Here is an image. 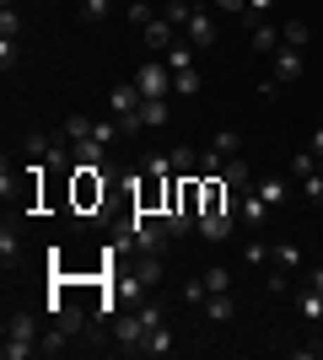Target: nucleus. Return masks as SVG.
I'll return each instance as SVG.
<instances>
[{
  "mask_svg": "<svg viewBox=\"0 0 323 360\" xmlns=\"http://www.w3.org/2000/svg\"><path fill=\"white\" fill-rule=\"evenodd\" d=\"M38 345H44V333H38V317H32V312H11V317H6V345H0L6 360L38 355Z\"/></svg>",
  "mask_w": 323,
  "mask_h": 360,
  "instance_id": "nucleus-1",
  "label": "nucleus"
},
{
  "mask_svg": "<svg viewBox=\"0 0 323 360\" xmlns=\"http://www.w3.org/2000/svg\"><path fill=\"white\" fill-rule=\"evenodd\" d=\"M108 108H113V124H119L124 135L146 129V124H140V86H135V81H119V86H108Z\"/></svg>",
  "mask_w": 323,
  "mask_h": 360,
  "instance_id": "nucleus-2",
  "label": "nucleus"
},
{
  "mask_svg": "<svg viewBox=\"0 0 323 360\" xmlns=\"http://www.w3.org/2000/svg\"><path fill=\"white\" fill-rule=\"evenodd\" d=\"M129 242H135L140 253H167V221L162 215H146V210H135L129 215Z\"/></svg>",
  "mask_w": 323,
  "mask_h": 360,
  "instance_id": "nucleus-3",
  "label": "nucleus"
},
{
  "mask_svg": "<svg viewBox=\"0 0 323 360\" xmlns=\"http://www.w3.org/2000/svg\"><path fill=\"white\" fill-rule=\"evenodd\" d=\"M70 188H76V210H97L103 205V194H108V183H103V167H76L70 172Z\"/></svg>",
  "mask_w": 323,
  "mask_h": 360,
  "instance_id": "nucleus-4",
  "label": "nucleus"
},
{
  "mask_svg": "<svg viewBox=\"0 0 323 360\" xmlns=\"http://www.w3.org/2000/svg\"><path fill=\"white\" fill-rule=\"evenodd\" d=\"M108 333H113V345H119V349L135 355V349L146 345V317H140V307H135V312H113V317H108Z\"/></svg>",
  "mask_w": 323,
  "mask_h": 360,
  "instance_id": "nucleus-5",
  "label": "nucleus"
},
{
  "mask_svg": "<svg viewBox=\"0 0 323 360\" xmlns=\"http://www.w3.org/2000/svg\"><path fill=\"white\" fill-rule=\"evenodd\" d=\"M135 86H140V97H167V91H172L167 60H146V65H140V75H135Z\"/></svg>",
  "mask_w": 323,
  "mask_h": 360,
  "instance_id": "nucleus-6",
  "label": "nucleus"
},
{
  "mask_svg": "<svg viewBox=\"0 0 323 360\" xmlns=\"http://www.w3.org/2000/svg\"><path fill=\"white\" fill-rule=\"evenodd\" d=\"M194 231H200L205 242H227L232 231H237V215H232V210H205V215H200V226H194Z\"/></svg>",
  "mask_w": 323,
  "mask_h": 360,
  "instance_id": "nucleus-7",
  "label": "nucleus"
},
{
  "mask_svg": "<svg viewBox=\"0 0 323 360\" xmlns=\"http://www.w3.org/2000/svg\"><path fill=\"white\" fill-rule=\"evenodd\" d=\"M140 32H146V49H151V54H167V49L178 44V38H172V32H178V27H172L167 16H151V22H146V27H140Z\"/></svg>",
  "mask_w": 323,
  "mask_h": 360,
  "instance_id": "nucleus-8",
  "label": "nucleus"
},
{
  "mask_svg": "<svg viewBox=\"0 0 323 360\" xmlns=\"http://www.w3.org/2000/svg\"><path fill=\"white\" fill-rule=\"evenodd\" d=\"M237 221H243L248 231H259V226L270 221V205H264V199L248 188V194H237Z\"/></svg>",
  "mask_w": 323,
  "mask_h": 360,
  "instance_id": "nucleus-9",
  "label": "nucleus"
},
{
  "mask_svg": "<svg viewBox=\"0 0 323 360\" xmlns=\"http://www.w3.org/2000/svg\"><path fill=\"white\" fill-rule=\"evenodd\" d=\"M184 32H189V44H194V49H210V44H215V16L194 6V16L184 22Z\"/></svg>",
  "mask_w": 323,
  "mask_h": 360,
  "instance_id": "nucleus-10",
  "label": "nucleus"
},
{
  "mask_svg": "<svg viewBox=\"0 0 323 360\" xmlns=\"http://www.w3.org/2000/svg\"><path fill=\"white\" fill-rule=\"evenodd\" d=\"M253 194H259L270 210H286V205H291V183H286V178H259V183H253Z\"/></svg>",
  "mask_w": 323,
  "mask_h": 360,
  "instance_id": "nucleus-11",
  "label": "nucleus"
},
{
  "mask_svg": "<svg viewBox=\"0 0 323 360\" xmlns=\"http://www.w3.org/2000/svg\"><path fill=\"white\" fill-rule=\"evenodd\" d=\"M221 183H227V188H237V194H248V188H253V167L243 162V156H227V167H221Z\"/></svg>",
  "mask_w": 323,
  "mask_h": 360,
  "instance_id": "nucleus-12",
  "label": "nucleus"
},
{
  "mask_svg": "<svg viewBox=\"0 0 323 360\" xmlns=\"http://www.w3.org/2000/svg\"><path fill=\"white\" fill-rule=\"evenodd\" d=\"M270 60H275V81H280V86H286V81H296V75H302V49L280 44L275 54H270Z\"/></svg>",
  "mask_w": 323,
  "mask_h": 360,
  "instance_id": "nucleus-13",
  "label": "nucleus"
},
{
  "mask_svg": "<svg viewBox=\"0 0 323 360\" xmlns=\"http://www.w3.org/2000/svg\"><path fill=\"white\" fill-rule=\"evenodd\" d=\"M280 44H286V38H280V27H275V22H259V27L248 32V49H253V54H275Z\"/></svg>",
  "mask_w": 323,
  "mask_h": 360,
  "instance_id": "nucleus-14",
  "label": "nucleus"
},
{
  "mask_svg": "<svg viewBox=\"0 0 323 360\" xmlns=\"http://www.w3.org/2000/svg\"><path fill=\"white\" fill-rule=\"evenodd\" d=\"M167 97H140V124H146V129H162V124H167Z\"/></svg>",
  "mask_w": 323,
  "mask_h": 360,
  "instance_id": "nucleus-15",
  "label": "nucleus"
},
{
  "mask_svg": "<svg viewBox=\"0 0 323 360\" xmlns=\"http://www.w3.org/2000/svg\"><path fill=\"white\" fill-rule=\"evenodd\" d=\"M167 162H172L178 178H189V172H200V150L194 146H167Z\"/></svg>",
  "mask_w": 323,
  "mask_h": 360,
  "instance_id": "nucleus-16",
  "label": "nucleus"
},
{
  "mask_svg": "<svg viewBox=\"0 0 323 360\" xmlns=\"http://www.w3.org/2000/svg\"><path fill=\"white\" fill-rule=\"evenodd\" d=\"M172 345H178V339H172V328H167V323H156V328L146 333V345H140V355H172Z\"/></svg>",
  "mask_w": 323,
  "mask_h": 360,
  "instance_id": "nucleus-17",
  "label": "nucleus"
},
{
  "mask_svg": "<svg viewBox=\"0 0 323 360\" xmlns=\"http://www.w3.org/2000/svg\"><path fill=\"white\" fill-rule=\"evenodd\" d=\"M135 274H140V285H146V290H156V285H162V253H140Z\"/></svg>",
  "mask_w": 323,
  "mask_h": 360,
  "instance_id": "nucleus-18",
  "label": "nucleus"
},
{
  "mask_svg": "<svg viewBox=\"0 0 323 360\" xmlns=\"http://www.w3.org/2000/svg\"><path fill=\"white\" fill-rule=\"evenodd\" d=\"M232 312H237V301H232V290H210V296H205V317H210V323H227Z\"/></svg>",
  "mask_w": 323,
  "mask_h": 360,
  "instance_id": "nucleus-19",
  "label": "nucleus"
},
{
  "mask_svg": "<svg viewBox=\"0 0 323 360\" xmlns=\"http://www.w3.org/2000/svg\"><path fill=\"white\" fill-rule=\"evenodd\" d=\"M97 135V124L87 119V113H70V119H65V140H70V146H81V140H92Z\"/></svg>",
  "mask_w": 323,
  "mask_h": 360,
  "instance_id": "nucleus-20",
  "label": "nucleus"
},
{
  "mask_svg": "<svg viewBox=\"0 0 323 360\" xmlns=\"http://www.w3.org/2000/svg\"><path fill=\"white\" fill-rule=\"evenodd\" d=\"M162 60H167V70H172V75H178V70H194V44H172Z\"/></svg>",
  "mask_w": 323,
  "mask_h": 360,
  "instance_id": "nucleus-21",
  "label": "nucleus"
},
{
  "mask_svg": "<svg viewBox=\"0 0 323 360\" xmlns=\"http://www.w3.org/2000/svg\"><path fill=\"white\" fill-rule=\"evenodd\" d=\"M296 312H302V323H323V296H318V290H302V301H296Z\"/></svg>",
  "mask_w": 323,
  "mask_h": 360,
  "instance_id": "nucleus-22",
  "label": "nucleus"
},
{
  "mask_svg": "<svg viewBox=\"0 0 323 360\" xmlns=\"http://www.w3.org/2000/svg\"><path fill=\"white\" fill-rule=\"evenodd\" d=\"M0 258H6V269H11L16 258H22V237H16V231H11V221L0 226Z\"/></svg>",
  "mask_w": 323,
  "mask_h": 360,
  "instance_id": "nucleus-23",
  "label": "nucleus"
},
{
  "mask_svg": "<svg viewBox=\"0 0 323 360\" xmlns=\"http://www.w3.org/2000/svg\"><path fill=\"white\" fill-rule=\"evenodd\" d=\"M270 11H275V0H248V11H243V27L253 32L259 22H270Z\"/></svg>",
  "mask_w": 323,
  "mask_h": 360,
  "instance_id": "nucleus-24",
  "label": "nucleus"
},
{
  "mask_svg": "<svg viewBox=\"0 0 323 360\" xmlns=\"http://www.w3.org/2000/svg\"><path fill=\"white\" fill-rule=\"evenodd\" d=\"M270 258H275L280 269H296V264H302V248H296V242H275V248H270Z\"/></svg>",
  "mask_w": 323,
  "mask_h": 360,
  "instance_id": "nucleus-25",
  "label": "nucleus"
},
{
  "mask_svg": "<svg viewBox=\"0 0 323 360\" xmlns=\"http://www.w3.org/2000/svg\"><path fill=\"white\" fill-rule=\"evenodd\" d=\"M22 150H27L32 162H49V150H54V140H49V135H22Z\"/></svg>",
  "mask_w": 323,
  "mask_h": 360,
  "instance_id": "nucleus-26",
  "label": "nucleus"
},
{
  "mask_svg": "<svg viewBox=\"0 0 323 360\" xmlns=\"http://www.w3.org/2000/svg\"><path fill=\"white\" fill-rule=\"evenodd\" d=\"M296 183H302V199H308V205H323V167L308 172V178H296Z\"/></svg>",
  "mask_w": 323,
  "mask_h": 360,
  "instance_id": "nucleus-27",
  "label": "nucleus"
},
{
  "mask_svg": "<svg viewBox=\"0 0 323 360\" xmlns=\"http://www.w3.org/2000/svg\"><path fill=\"white\" fill-rule=\"evenodd\" d=\"M162 16H167L172 27H184L189 16H194V0H167V6H162Z\"/></svg>",
  "mask_w": 323,
  "mask_h": 360,
  "instance_id": "nucleus-28",
  "label": "nucleus"
},
{
  "mask_svg": "<svg viewBox=\"0 0 323 360\" xmlns=\"http://www.w3.org/2000/svg\"><path fill=\"white\" fill-rule=\"evenodd\" d=\"M221 156H243V140H237V129H215V140H210Z\"/></svg>",
  "mask_w": 323,
  "mask_h": 360,
  "instance_id": "nucleus-29",
  "label": "nucleus"
},
{
  "mask_svg": "<svg viewBox=\"0 0 323 360\" xmlns=\"http://www.w3.org/2000/svg\"><path fill=\"white\" fill-rule=\"evenodd\" d=\"M172 91H178V97H194V91H200V70H178L172 75Z\"/></svg>",
  "mask_w": 323,
  "mask_h": 360,
  "instance_id": "nucleus-30",
  "label": "nucleus"
},
{
  "mask_svg": "<svg viewBox=\"0 0 323 360\" xmlns=\"http://www.w3.org/2000/svg\"><path fill=\"white\" fill-rule=\"evenodd\" d=\"M318 156H312V150H296V156H291V178H308V172H318Z\"/></svg>",
  "mask_w": 323,
  "mask_h": 360,
  "instance_id": "nucleus-31",
  "label": "nucleus"
},
{
  "mask_svg": "<svg viewBox=\"0 0 323 360\" xmlns=\"http://www.w3.org/2000/svg\"><path fill=\"white\" fill-rule=\"evenodd\" d=\"M205 290H232V274H227V264H210V269H205Z\"/></svg>",
  "mask_w": 323,
  "mask_h": 360,
  "instance_id": "nucleus-32",
  "label": "nucleus"
},
{
  "mask_svg": "<svg viewBox=\"0 0 323 360\" xmlns=\"http://www.w3.org/2000/svg\"><path fill=\"white\" fill-rule=\"evenodd\" d=\"M280 38H286L291 49H308V22H286V27H280Z\"/></svg>",
  "mask_w": 323,
  "mask_h": 360,
  "instance_id": "nucleus-33",
  "label": "nucleus"
},
{
  "mask_svg": "<svg viewBox=\"0 0 323 360\" xmlns=\"http://www.w3.org/2000/svg\"><path fill=\"white\" fill-rule=\"evenodd\" d=\"M16 32H22V22H16V6H6V11H0V38H16Z\"/></svg>",
  "mask_w": 323,
  "mask_h": 360,
  "instance_id": "nucleus-34",
  "label": "nucleus"
},
{
  "mask_svg": "<svg viewBox=\"0 0 323 360\" xmlns=\"http://www.w3.org/2000/svg\"><path fill=\"white\" fill-rule=\"evenodd\" d=\"M81 16H87V22H103V16H108V0H81Z\"/></svg>",
  "mask_w": 323,
  "mask_h": 360,
  "instance_id": "nucleus-35",
  "label": "nucleus"
},
{
  "mask_svg": "<svg viewBox=\"0 0 323 360\" xmlns=\"http://www.w3.org/2000/svg\"><path fill=\"white\" fill-rule=\"evenodd\" d=\"M151 6H146V0H135V6H129V22H135V27H146V22H151Z\"/></svg>",
  "mask_w": 323,
  "mask_h": 360,
  "instance_id": "nucleus-36",
  "label": "nucleus"
},
{
  "mask_svg": "<svg viewBox=\"0 0 323 360\" xmlns=\"http://www.w3.org/2000/svg\"><path fill=\"white\" fill-rule=\"evenodd\" d=\"M286 274H291V269H280V264H275V274H270V296H286V285H291Z\"/></svg>",
  "mask_w": 323,
  "mask_h": 360,
  "instance_id": "nucleus-37",
  "label": "nucleus"
},
{
  "mask_svg": "<svg viewBox=\"0 0 323 360\" xmlns=\"http://www.w3.org/2000/svg\"><path fill=\"white\" fill-rule=\"evenodd\" d=\"M205 296H210V290H205V274H200V280H189V285H184V301H205Z\"/></svg>",
  "mask_w": 323,
  "mask_h": 360,
  "instance_id": "nucleus-38",
  "label": "nucleus"
},
{
  "mask_svg": "<svg viewBox=\"0 0 323 360\" xmlns=\"http://www.w3.org/2000/svg\"><path fill=\"white\" fill-rule=\"evenodd\" d=\"M215 11H227V16H243L248 11V0H210Z\"/></svg>",
  "mask_w": 323,
  "mask_h": 360,
  "instance_id": "nucleus-39",
  "label": "nucleus"
},
{
  "mask_svg": "<svg viewBox=\"0 0 323 360\" xmlns=\"http://www.w3.org/2000/svg\"><path fill=\"white\" fill-rule=\"evenodd\" d=\"M0 65H6V70L16 65V38H0Z\"/></svg>",
  "mask_w": 323,
  "mask_h": 360,
  "instance_id": "nucleus-40",
  "label": "nucleus"
},
{
  "mask_svg": "<svg viewBox=\"0 0 323 360\" xmlns=\"http://www.w3.org/2000/svg\"><path fill=\"white\" fill-rule=\"evenodd\" d=\"M243 258H248V264H264V258H270V248H264V242H248Z\"/></svg>",
  "mask_w": 323,
  "mask_h": 360,
  "instance_id": "nucleus-41",
  "label": "nucleus"
},
{
  "mask_svg": "<svg viewBox=\"0 0 323 360\" xmlns=\"http://www.w3.org/2000/svg\"><path fill=\"white\" fill-rule=\"evenodd\" d=\"M312 156L323 162V113H318V129H312Z\"/></svg>",
  "mask_w": 323,
  "mask_h": 360,
  "instance_id": "nucleus-42",
  "label": "nucleus"
},
{
  "mask_svg": "<svg viewBox=\"0 0 323 360\" xmlns=\"http://www.w3.org/2000/svg\"><path fill=\"white\" fill-rule=\"evenodd\" d=\"M308 285H312V290L323 296V269H312V280H308Z\"/></svg>",
  "mask_w": 323,
  "mask_h": 360,
  "instance_id": "nucleus-43",
  "label": "nucleus"
},
{
  "mask_svg": "<svg viewBox=\"0 0 323 360\" xmlns=\"http://www.w3.org/2000/svg\"><path fill=\"white\" fill-rule=\"evenodd\" d=\"M194 6H210V0H194Z\"/></svg>",
  "mask_w": 323,
  "mask_h": 360,
  "instance_id": "nucleus-44",
  "label": "nucleus"
}]
</instances>
